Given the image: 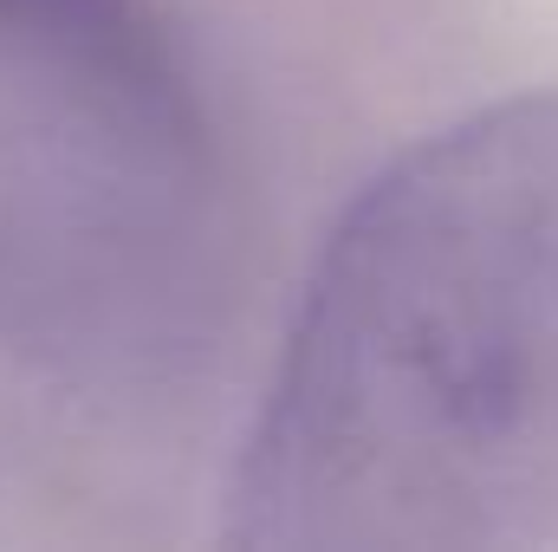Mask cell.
<instances>
[{
    "label": "cell",
    "instance_id": "cell-1",
    "mask_svg": "<svg viewBox=\"0 0 558 552\" xmlns=\"http://www.w3.org/2000/svg\"><path fill=\"white\" fill-rule=\"evenodd\" d=\"M221 540H558V85L422 137L338 215L234 455Z\"/></svg>",
    "mask_w": 558,
    "mask_h": 552
},
{
    "label": "cell",
    "instance_id": "cell-2",
    "mask_svg": "<svg viewBox=\"0 0 558 552\" xmlns=\"http://www.w3.org/2000/svg\"><path fill=\"white\" fill-rule=\"evenodd\" d=\"M0 46L46 65L105 124L169 156L195 149L189 72L149 0H0Z\"/></svg>",
    "mask_w": 558,
    "mask_h": 552
}]
</instances>
